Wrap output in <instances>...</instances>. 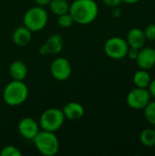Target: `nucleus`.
<instances>
[{
  "mask_svg": "<svg viewBox=\"0 0 155 156\" xmlns=\"http://www.w3.org/2000/svg\"><path fill=\"white\" fill-rule=\"evenodd\" d=\"M69 13L74 23L79 25H89L98 16L99 5L95 0H75L69 5Z\"/></svg>",
  "mask_w": 155,
  "mask_h": 156,
  "instance_id": "obj_1",
  "label": "nucleus"
},
{
  "mask_svg": "<svg viewBox=\"0 0 155 156\" xmlns=\"http://www.w3.org/2000/svg\"><path fill=\"white\" fill-rule=\"evenodd\" d=\"M29 90L24 80H13L3 90V100L5 104L16 107L23 104L28 97Z\"/></svg>",
  "mask_w": 155,
  "mask_h": 156,
  "instance_id": "obj_2",
  "label": "nucleus"
},
{
  "mask_svg": "<svg viewBox=\"0 0 155 156\" xmlns=\"http://www.w3.org/2000/svg\"><path fill=\"white\" fill-rule=\"evenodd\" d=\"M33 143L37 150L43 155H56L60 147L59 140L53 132L41 130L33 139Z\"/></svg>",
  "mask_w": 155,
  "mask_h": 156,
  "instance_id": "obj_3",
  "label": "nucleus"
},
{
  "mask_svg": "<svg viewBox=\"0 0 155 156\" xmlns=\"http://www.w3.org/2000/svg\"><path fill=\"white\" fill-rule=\"evenodd\" d=\"M48 21L47 10L40 5H35L26 10L23 16V24L31 32H38L45 28Z\"/></svg>",
  "mask_w": 155,
  "mask_h": 156,
  "instance_id": "obj_4",
  "label": "nucleus"
},
{
  "mask_svg": "<svg viewBox=\"0 0 155 156\" xmlns=\"http://www.w3.org/2000/svg\"><path fill=\"white\" fill-rule=\"evenodd\" d=\"M65 115L62 110L58 108H49L45 110L39 117V126L41 130L56 133L65 122Z\"/></svg>",
  "mask_w": 155,
  "mask_h": 156,
  "instance_id": "obj_5",
  "label": "nucleus"
},
{
  "mask_svg": "<svg viewBox=\"0 0 155 156\" xmlns=\"http://www.w3.org/2000/svg\"><path fill=\"white\" fill-rule=\"evenodd\" d=\"M105 54L113 59H122L127 56L129 45L121 37H111L106 40L103 47Z\"/></svg>",
  "mask_w": 155,
  "mask_h": 156,
  "instance_id": "obj_6",
  "label": "nucleus"
},
{
  "mask_svg": "<svg viewBox=\"0 0 155 156\" xmlns=\"http://www.w3.org/2000/svg\"><path fill=\"white\" fill-rule=\"evenodd\" d=\"M151 94L148 89L135 87L129 91L126 97L127 105L133 110H143L150 102Z\"/></svg>",
  "mask_w": 155,
  "mask_h": 156,
  "instance_id": "obj_7",
  "label": "nucleus"
},
{
  "mask_svg": "<svg viewBox=\"0 0 155 156\" xmlns=\"http://www.w3.org/2000/svg\"><path fill=\"white\" fill-rule=\"evenodd\" d=\"M50 73L52 77L59 81L67 80L72 73V67L69 59L64 57L55 58L50 64Z\"/></svg>",
  "mask_w": 155,
  "mask_h": 156,
  "instance_id": "obj_8",
  "label": "nucleus"
},
{
  "mask_svg": "<svg viewBox=\"0 0 155 156\" xmlns=\"http://www.w3.org/2000/svg\"><path fill=\"white\" fill-rule=\"evenodd\" d=\"M17 130L21 137L26 140L33 141V139L40 132V126L35 119L31 117H24L19 121Z\"/></svg>",
  "mask_w": 155,
  "mask_h": 156,
  "instance_id": "obj_9",
  "label": "nucleus"
},
{
  "mask_svg": "<svg viewBox=\"0 0 155 156\" xmlns=\"http://www.w3.org/2000/svg\"><path fill=\"white\" fill-rule=\"evenodd\" d=\"M64 41L59 34H52L47 39V41L40 46L38 51L41 55L47 56L49 54H58L63 49Z\"/></svg>",
  "mask_w": 155,
  "mask_h": 156,
  "instance_id": "obj_10",
  "label": "nucleus"
},
{
  "mask_svg": "<svg viewBox=\"0 0 155 156\" xmlns=\"http://www.w3.org/2000/svg\"><path fill=\"white\" fill-rule=\"evenodd\" d=\"M138 67L141 69L149 70L155 66V49L153 48H142L136 58Z\"/></svg>",
  "mask_w": 155,
  "mask_h": 156,
  "instance_id": "obj_11",
  "label": "nucleus"
},
{
  "mask_svg": "<svg viewBox=\"0 0 155 156\" xmlns=\"http://www.w3.org/2000/svg\"><path fill=\"white\" fill-rule=\"evenodd\" d=\"M65 118L69 121H78L84 116V107L76 101H69L66 103L62 109Z\"/></svg>",
  "mask_w": 155,
  "mask_h": 156,
  "instance_id": "obj_12",
  "label": "nucleus"
},
{
  "mask_svg": "<svg viewBox=\"0 0 155 156\" xmlns=\"http://www.w3.org/2000/svg\"><path fill=\"white\" fill-rule=\"evenodd\" d=\"M126 41L129 47L141 49L144 47L146 42V37L144 36L143 30L139 27H133L130 29L126 37Z\"/></svg>",
  "mask_w": 155,
  "mask_h": 156,
  "instance_id": "obj_13",
  "label": "nucleus"
},
{
  "mask_svg": "<svg viewBox=\"0 0 155 156\" xmlns=\"http://www.w3.org/2000/svg\"><path fill=\"white\" fill-rule=\"evenodd\" d=\"M31 39L32 32L25 26L16 27L12 34V40L18 47H25L28 45Z\"/></svg>",
  "mask_w": 155,
  "mask_h": 156,
  "instance_id": "obj_14",
  "label": "nucleus"
},
{
  "mask_svg": "<svg viewBox=\"0 0 155 156\" xmlns=\"http://www.w3.org/2000/svg\"><path fill=\"white\" fill-rule=\"evenodd\" d=\"M8 71L13 80H24L27 76L28 69H27V66L26 65L24 61L17 59V60L13 61L10 64Z\"/></svg>",
  "mask_w": 155,
  "mask_h": 156,
  "instance_id": "obj_15",
  "label": "nucleus"
},
{
  "mask_svg": "<svg viewBox=\"0 0 155 156\" xmlns=\"http://www.w3.org/2000/svg\"><path fill=\"white\" fill-rule=\"evenodd\" d=\"M151 80H152L151 75L148 72V70H145V69H140L133 74V77H132V81L135 87H138V88L147 89Z\"/></svg>",
  "mask_w": 155,
  "mask_h": 156,
  "instance_id": "obj_16",
  "label": "nucleus"
},
{
  "mask_svg": "<svg viewBox=\"0 0 155 156\" xmlns=\"http://www.w3.org/2000/svg\"><path fill=\"white\" fill-rule=\"evenodd\" d=\"M48 6L50 11L56 16L68 13L69 10V4L67 0H51Z\"/></svg>",
  "mask_w": 155,
  "mask_h": 156,
  "instance_id": "obj_17",
  "label": "nucleus"
},
{
  "mask_svg": "<svg viewBox=\"0 0 155 156\" xmlns=\"http://www.w3.org/2000/svg\"><path fill=\"white\" fill-rule=\"evenodd\" d=\"M140 142L146 147L155 146V130L147 128L142 131L140 133Z\"/></svg>",
  "mask_w": 155,
  "mask_h": 156,
  "instance_id": "obj_18",
  "label": "nucleus"
},
{
  "mask_svg": "<svg viewBox=\"0 0 155 156\" xmlns=\"http://www.w3.org/2000/svg\"><path fill=\"white\" fill-rule=\"evenodd\" d=\"M144 117L150 124H155V101H150V102L144 107Z\"/></svg>",
  "mask_w": 155,
  "mask_h": 156,
  "instance_id": "obj_19",
  "label": "nucleus"
},
{
  "mask_svg": "<svg viewBox=\"0 0 155 156\" xmlns=\"http://www.w3.org/2000/svg\"><path fill=\"white\" fill-rule=\"evenodd\" d=\"M73 24H74V20L69 12L62 14L60 16H58V25L59 27L63 28H68V27H70Z\"/></svg>",
  "mask_w": 155,
  "mask_h": 156,
  "instance_id": "obj_20",
  "label": "nucleus"
},
{
  "mask_svg": "<svg viewBox=\"0 0 155 156\" xmlns=\"http://www.w3.org/2000/svg\"><path fill=\"white\" fill-rule=\"evenodd\" d=\"M21 151L14 145H5L0 151V156H21Z\"/></svg>",
  "mask_w": 155,
  "mask_h": 156,
  "instance_id": "obj_21",
  "label": "nucleus"
},
{
  "mask_svg": "<svg viewBox=\"0 0 155 156\" xmlns=\"http://www.w3.org/2000/svg\"><path fill=\"white\" fill-rule=\"evenodd\" d=\"M144 36L146 37V40H151L154 41L155 40V24H149L145 29L143 30Z\"/></svg>",
  "mask_w": 155,
  "mask_h": 156,
  "instance_id": "obj_22",
  "label": "nucleus"
},
{
  "mask_svg": "<svg viewBox=\"0 0 155 156\" xmlns=\"http://www.w3.org/2000/svg\"><path fill=\"white\" fill-rule=\"evenodd\" d=\"M138 53H139V49L129 47V49H128V52H127V56L126 57H128L132 60H136L137 56H138Z\"/></svg>",
  "mask_w": 155,
  "mask_h": 156,
  "instance_id": "obj_23",
  "label": "nucleus"
},
{
  "mask_svg": "<svg viewBox=\"0 0 155 156\" xmlns=\"http://www.w3.org/2000/svg\"><path fill=\"white\" fill-rule=\"evenodd\" d=\"M104 5L110 7H116L120 6V5L122 3V0H102Z\"/></svg>",
  "mask_w": 155,
  "mask_h": 156,
  "instance_id": "obj_24",
  "label": "nucleus"
},
{
  "mask_svg": "<svg viewBox=\"0 0 155 156\" xmlns=\"http://www.w3.org/2000/svg\"><path fill=\"white\" fill-rule=\"evenodd\" d=\"M148 90L151 94V97H153L155 99V79L154 80H152L149 86H148Z\"/></svg>",
  "mask_w": 155,
  "mask_h": 156,
  "instance_id": "obj_25",
  "label": "nucleus"
},
{
  "mask_svg": "<svg viewBox=\"0 0 155 156\" xmlns=\"http://www.w3.org/2000/svg\"><path fill=\"white\" fill-rule=\"evenodd\" d=\"M35 3L37 4V5H40V6H46L48 5V4L50 3L51 0H34Z\"/></svg>",
  "mask_w": 155,
  "mask_h": 156,
  "instance_id": "obj_26",
  "label": "nucleus"
},
{
  "mask_svg": "<svg viewBox=\"0 0 155 156\" xmlns=\"http://www.w3.org/2000/svg\"><path fill=\"white\" fill-rule=\"evenodd\" d=\"M111 14H112V16L114 17H120V16L122 14V11L119 8V6H116V7H113V10H112Z\"/></svg>",
  "mask_w": 155,
  "mask_h": 156,
  "instance_id": "obj_27",
  "label": "nucleus"
},
{
  "mask_svg": "<svg viewBox=\"0 0 155 156\" xmlns=\"http://www.w3.org/2000/svg\"><path fill=\"white\" fill-rule=\"evenodd\" d=\"M139 1H141V0H122L123 3L128 4V5H134V4L138 3Z\"/></svg>",
  "mask_w": 155,
  "mask_h": 156,
  "instance_id": "obj_28",
  "label": "nucleus"
},
{
  "mask_svg": "<svg viewBox=\"0 0 155 156\" xmlns=\"http://www.w3.org/2000/svg\"><path fill=\"white\" fill-rule=\"evenodd\" d=\"M0 125H1V121H0Z\"/></svg>",
  "mask_w": 155,
  "mask_h": 156,
  "instance_id": "obj_29",
  "label": "nucleus"
},
{
  "mask_svg": "<svg viewBox=\"0 0 155 156\" xmlns=\"http://www.w3.org/2000/svg\"><path fill=\"white\" fill-rule=\"evenodd\" d=\"M154 130H155V124H154Z\"/></svg>",
  "mask_w": 155,
  "mask_h": 156,
  "instance_id": "obj_30",
  "label": "nucleus"
}]
</instances>
